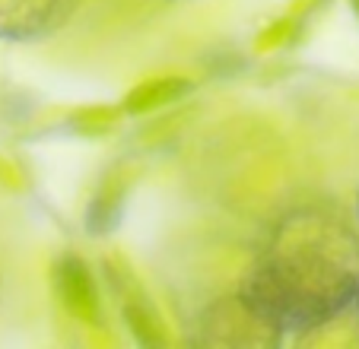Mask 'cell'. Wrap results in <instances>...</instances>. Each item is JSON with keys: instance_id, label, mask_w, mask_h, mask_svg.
<instances>
[{"instance_id": "9c48e42d", "label": "cell", "mask_w": 359, "mask_h": 349, "mask_svg": "<svg viewBox=\"0 0 359 349\" xmlns=\"http://www.w3.org/2000/svg\"><path fill=\"white\" fill-rule=\"evenodd\" d=\"M353 308H356V315H359V296H356V305H353Z\"/></svg>"}, {"instance_id": "277c9868", "label": "cell", "mask_w": 359, "mask_h": 349, "mask_svg": "<svg viewBox=\"0 0 359 349\" xmlns=\"http://www.w3.org/2000/svg\"><path fill=\"white\" fill-rule=\"evenodd\" d=\"M55 292L61 299V305L76 317V321L99 327L102 324V299L99 286L93 280V270L86 267L80 254L67 251L57 257L55 264Z\"/></svg>"}, {"instance_id": "30bf717a", "label": "cell", "mask_w": 359, "mask_h": 349, "mask_svg": "<svg viewBox=\"0 0 359 349\" xmlns=\"http://www.w3.org/2000/svg\"><path fill=\"white\" fill-rule=\"evenodd\" d=\"M350 4H353V7H356V10H359V0H350Z\"/></svg>"}, {"instance_id": "6da1fadb", "label": "cell", "mask_w": 359, "mask_h": 349, "mask_svg": "<svg viewBox=\"0 0 359 349\" xmlns=\"http://www.w3.org/2000/svg\"><path fill=\"white\" fill-rule=\"evenodd\" d=\"M238 292L280 330L327 327L356 305L359 232L325 203L290 207L271 222Z\"/></svg>"}, {"instance_id": "3957f363", "label": "cell", "mask_w": 359, "mask_h": 349, "mask_svg": "<svg viewBox=\"0 0 359 349\" xmlns=\"http://www.w3.org/2000/svg\"><path fill=\"white\" fill-rule=\"evenodd\" d=\"M80 0H0V39L41 41L67 26Z\"/></svg>"}, {"instance_id": "8992f818", "label": "cell", "mask_w": 359, "mask_h": 349, "mask_svg": "<svg viewBox=\"0 0 359 349\" xmlns=\"http://www.w3.org/2000/svg\"><path fill=\"white\" fill-rule=\"evenodd\" d=\"M194 89V83L184 80V76H156V80H147L140 86H134L124 99V111L128 114H149L163 105L184 99V95Z\"/></svg>"}, {"instance_id": "7a4b0ae2", "label": "cell", "mask_w": 359, "mask_h": 349, "mask_svg": "<svg viewBox=\"0 0 359 349\" xmlns=\"http://www.w3.org/2000/svg\"><path fill=\"white\" fill-rule=\"evenodd\" d=\"M283 334L286 330H280L261 311L251 308L242 299V292L210 302L197 317V343L203 346L277 349L283 343Z\"/></svg>"}, {"instance_id": "52a82bcc", "label": "cell", "mask_w": 359, "mask_h": 349, "mask_svg": "<svg viewBox=\"0 0 359 349\" xmlns=\"http://www.w3.org/2000/svg\"><path fill=\"white\" fill-rule=\"evenodd\" d=\"M124 321H128L130 334L137 336L140 346H163L165 343V330H163V321L147 302L143 296H134L124 302Z\"/></svg>"}, {"instance_id": "ba28073f", "label": "cell", "mask_w": 359, "mask_h": 349, "mask_svg": "<svg viewBox=\"0 0 359 349\" xmlns=\"http://www.w3.org/2000/svg\"><path fill=\"white\" fill-rule=\"evenodd\" d=\"M356 219H359V191H356Z\"/></svg>"}, {"instance_id": "5b68a950", "label": "cell", "mask_w": 359, "mask_h": 349, "mask_svg": "<svg viewBox=\"0 0 359 349\" xmlns=\"http://www.w3.org/2000/svg\"><path fill=\"white\" fill-rule=\"evenodd\" d=\"M124 200H128L124 178L118 172H109L102 178L95 197L89 200V210H86V232L89 235H109V232H115L121 216H124Z\"/></svg>"}]
</instances>
